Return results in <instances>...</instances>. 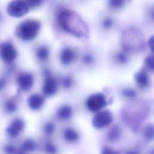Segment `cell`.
Instances as JSON below:
<instances>
[{
  "label": "cell",
  "instance_id": "36",
  "mask_svg": "<svg viewBox=\"0 0 154 154\" xmlns=\"http://www.w3.org/2000/svg\"><path fill=\"white\" fill-rule=\"evenodd\" d=\"M19 154H25V153H19Z\"/></svg>",
  "mask_w": 154,
  "mask_h": 154
},
{
  "label": "cell",
  "instance_id": "4",
  "mask_svg": "<svg viewBox=\"0 0 154 154\" xmlns=\"http://www.w3.org/2000/svg\"><path fill=\"white\" fill-rule=\"evenodd\" d=\"M29 8L23 0H12L7 7V13L10 16L16 18L21 17L26 14Z\"/></svg>",
  "mask_w": 154,
  "mask_h": 154
},
{
  "label": "cell",
  "instance_id": "16",
  "mask_svg": "<svg viewBox=\"0 0 154 154\" xmlns=\"http://www.w3.org/2000/svg\"><path fill=\"white\" fill-rule=\"evenodd\" d=\"M49 56V49L46 46H40L36 50V57L40 61H45Z\"/></svg>",
  "mask_w": 154,
  "mask_h": 154
},
{
  "label": "cell",
  "instance_id": "33",
  "mask_svg": "<svg viewBox=\"0 0 154 154\" xmlns=\"http://www.w3.org/2000/svg\"><path fill=\"white\" fill-rule=\"evenodd\" d=\"M147 45L149 47V48L152 50V51H153V37L152 36L148 40L147 42Z\"/></svg>",
  "mask_w": 154,
  "mask_h": 154
},
{
  "label": "cell",
  "instance_id": "13",
  "mask_svg": "<svg viewBox=\"0 0 154 154\" xmlns=\"http://www.w3.org/2000/svg\"><path fill=\"white\" fill-rule=\"evenodd\" d=\"M44 97L38 94H33L28 99V105L32 110H38L43 105Z\"/></svg>",
  "mask_w": 154,
  "mask_h": 154
},
{
  "label": "cell",
  "instance_id": "14",
  "mask_svg": "<svg viewBox=\"0 0 154 154\" xmlns=\"http://www.w3.org/2000/svg\"><path fill=\"white\" fill-rule=\"evenodd\" d=\"M57 115L61 119H69L72 115V107L69 105H63L61 106L58 109Z\"/></svg>",
  "mask_w": 154,
  "mask_h": 154
},
{
  "label": "cell",
  "instance_id": "28",
  "mask_svg": "<svg viewBox=\"0 0 154 154\" xmlns=\"http://www.w3.org/2000/svg\"><path fill=\"white\" fill-rule=\"evenodd\" d=\"M45 149L48 154H55L57 152V149L55 146L50 143H48L45 144Z\"/></svg>",
  "mask_w": 154,
  "mask_h": 154
},
{
  "label": "cell",
  "instance_id": "20",
  "mask_svg": "<svg viewBox=\"0 0 154 154\" xmlns=\"http://www.w3.org/2000/svg\"><path fill=\"white\" fill-rule=\"evenodd\" d=\"M35 143L31 139L26 140L22 145V150L26 152H32L35 149Z\"/></svg>",
  "mask_w": 154,
  "mask_h": 154
},
{
  "label": "cell",
  "instance_id": "21",
  "mask_svg": "<svg viewBox=\"0 0 154 154\" xmlns=\"http://www.w3.org/2000/svg\"><path fill=\"white\" fill-rule=\"evenodd\" d=\"M17 107L16 101L13 98L8 99L5 103V109L8 112H14L17 109Z\"/></svg>",
  "mask_w": 154,
  "mask_h": 154
},
{
  "label": "cell",
  "instance_id": "3",
  "mask_svg": "<svg viewBox=\"0 0 154 154\" xmlns=\"http://www.w3.org/2000/svg\"><path fill=\"white\" fill-rule=\"evenodd\" d=\"M123 48L126 52L140 51L144 46V40L140 32L129 29L125 32L123 39Z\"/></svg>",
  "mask_w": 154,
  "mask_h": 154
},
{
  "label": "cell",
  "instance_id": "12",
  "mask_svg": "<svg viewBox=\"0 0 154 154\" xmlns=\"http://www.w3.org/2000/svg\"><path fill=\"white\" fill-rule=\"evenodd\" d=\"M134 79L139 87L145 88L149 84V76L145 68H142L134 75Z\"/></svg>",
  "mask_w": 154,
  "mask_h": 154
},
{
  "label": "cell",
  "instance_id": "29",
  "mask_svg": "<svg viewBox=\"0 0 154 154\" xmlns=\"http://www.w3.org/2000/svg\"><path fill=\"white\" fill-rule=\"evenodd\" d=\"M122 94L128 98H134L136 96V92L131 88H125L122 91Z\"/></svg>",
  "mask_w": 154,
  "mask_h": 154
},
{
  "label": "cell",
  "instance_id": "11",
  "mask_svg": "<svg viewBox=\"0 0 154 154\" xmlns=\"http://www.w3.org/2000/svg\"><path fill=\"white\" fill-rule=\"evenodd\" d=\"M75 58L76 53L71 47H64L60 52V60L61 64L63 65H70L73 62Z\"/></svg>",
  "mask_w": 154,
  "mask_h": 154
},
{
  "label": "cell",
  "instance_id": "8",
  "mask_svg": "<svg viewBox=\"0 0 154 154\" xmlns=\"http://www.w3.org/2000/svg\"><path fill=\"white\" fill-rule=\"evenodd\" d=\"M16 82L19 88L24 91H28L34 84V76L28 72H20L16 77Z\"/></svg>",
  "mask_w": 154,
  "mask_h": 154
},
{
  "label": "cell",
  "instance_id": "15",
  "mask_svg": "<svg viewBox=\"0 0 154 154\" xmlns=\"http://www.w3.org/2000/svg\"><path fill=\"white\" fill-rule=\"evenodd\" d=\"M63 135L65 140L70 143L77 141L79 138V135L77 131L72 128H67L65 129Z\"/></svg>",
  "mask_w": 154,
  "mask_h": 154
},
{
  "label": "cell",
  "instance_id": "7",
  "mask_svg": "<svg viewBox=\"0 0 154 154\" xmlns=\"http://www.w3.org/2000/svg\"><path fill=\"white\" fill-rule=\"evenodd\" d=\"M113 117L109 110H100L96 112L92 119V125L96 129H102L108 126L112 122Z\"/></svg>",
  "mask_w": 154,
  "mask_h": 154
},
{
  "label": "cell",
  "instance_id": "23",
  "mask_svg": "<svg viewBox=\"0 0 154 154\" xmlns=\"http://www.w3.org/2000/svg\"><path fill=\"white\" fill-rule=\"evenodd\" d=\"M144 65L146 67L150 72H153L154 70V58L153 56L149 55L147 56L144 61Z\"/></svg>",
  "mask_w": 154,
  "mask_h": 154
},
{
  "label": "cell",
  "instance_id": "27",
  "mask_svg": "<svg viewBox=\"0 0 154 154\" xmlns=\"http://www.w3.org/2000/svg\"><path fill=\"white\" fill-rule=\"evenodd\" d=\"M29 8H35L40 7L43 2V0H23Z\"/></svg>",
  "mask_w": 154,
  "mask_h": 154
},
{
  "label": "cell",
  "instance_id": "1",
  "mask_svg": "<svg viewBox=\"0 0 154 154\" xmlns=\"http://www.w3.org/2000/svg\"><path fill=\"white\" fill-rule=\"evenodd\" d=\"M58 23L61 28L76 38H87L88 28L85 22L75 11L64 9L58 14Z\"/></svg>",
  "mask_w": 154,
  "mask_h": 154
},
{
  "label": "cell",
  "instance_id": "35",
  "mask_svg": "<svg viewBox=\"0 0 154 154\" xmlns=\"http://www.w3.org/2000/svg\"><path fill=\"white\" fill-rule=\"evenodd\" d=\"M125 154H138L137 152L135 150H129Z\"/></svg>",
  "mask_w": 154,
  "mask_h": 154
},
{
  "label": "cell",
  "instance_id": "34",
  "mask_svg": "<svg viewBox=\"0 0 154 154\" xmlns=\"http://www.w3.org/2000/svg\"><path fill=\"white\" fill-rule=\"evenodd\" d=\"M6 81L4 78H0V91H1L6 85Z\"/></svg>",
  "mask_w": 154,
  "mask_h": 154
},
{
  "label": "cell",
  "instance_id": "18",
  "mask_svg": "<svg viewBox=\"0 0 154 154\" xmlns=\"http://www.w3.org/2000/svg\"><path fill=\"white\" fill-rule=\"evenodd\" d=\"M130 0H108V6L113 10H119L123 7Z\"/></svg>",
  "mask_w": 154,
  "mask_h": 154
},
{
  "label": "cell",
  "instance_id": "19",
  "mask_svg": "<svg viewBox=\"0 0 154 154\" xmlns=\"http://www.w3.org/2000/svg\"><path fill=\"white\" fill-rule=\"evenodd\" d=\"M121 135L120 129L117 126L112 127L108 133L107 137L111 141H116L118 140Z\"/></svg>",
  "mask_w": 154,
  "mask_h": 154
},
{
  "label": "cell",
  "instance_id": "32",
  "mask_svg": "<svg viewBox=\"0 0 154 154\" xmlns=\"http://www.w3.org/2000/svg\"><path fill=\"white\" fill-rule=\"evenodd\" d=\"M101 154H119V153L109 147H105L102 149Z\"/></svg>",
  "mask_w": 154,
  "mask_h": 154
},
{
  "label": "cell",
  "instance_id": "2",
  "mask_svg": "<svg viewBox=\"0 0 154 154\" xmlns=\"http://www.w3.org/2000/svg\"><path fill=\"white\" fill-rule=\"evenodd\" d=\"M41 23L35 19H26L20 22L16 27V35L23 41H31L38 35Z\"/></svg>",
  "mask_w": 154,
  "mask_h": 154
},
{
  "label": "cell",
  "instance_id": "22",
  "mask_svg": "<svg viewBox=\"0 0 154 154\" xmlns=\"http://www.w3.org/2000/svg\"><path fill=\"white\" fill-rule=\"evenodd\" d=\"M143 135L146 139L152 140L153 138V126L152 125H149L144 129Z\"/></svg>",
  "mask_w": 154,
  "mask_h": 154
},
{
  "label": "cell",
  "instance_id": "6",
  "mask_svg": "<svg viewBox=\"0 0 154 154\" xmlns=\"http://www.w3.org/2000/svg\"><path fill=\"white\" fill-rule=\"evenodd\" d=\"M17 57V52L10 42H3L0 45V57L2 61L8 64L14 62Z\"/></svg>",
  "mask_w": 154,
  "mask_h": 154
},
{
  "label": "cell",
  "instance_id": "30",
  "mask_svg": "<svg viewBox=\"0 0 154 154\" xmlns=\"http://www.w3.org/2000/svg\"><path fill=\"white\" fill-rule=\"evenodd\" d=\"M55 129V126L53 123H48L44 126V131L47 134H52Z\"/></svg>",
  "mask_w": 154,
  "mask_h": 154
},
{
  "label": "cell",
  "instance_id": "31",
  "mask_svg": "<svg viewBox=\"0 0 154 154\" xmlns=\"http://www.w3.org/2000/svg\"><path fill=\"white\" fill-rule=\"evenodd\" d=\"M4 150L7 154H14L16 152V148L11 145H7L4 148Z\"/></svg>",
  "mask_w": 154,
  "mask_h": 154
},
{
  "label": "cell",
  "instance_id": "9",
  "mask_svg": "<svg viewBox=\"0 0 154 154\" xmlns=\"http://www.w3.org/2000/svg\"><path fill=\"white\" fill-rule=\"evenodd\" d=\"M58 89V84L56 79L51 75L46 76L44 81L42 91L46 96H51L54 95Z\"/></svg>",
  "mask_w": 154,
  "mask_h": 154
},
{
  "label": "cell",
  "instance_id": "17",
  "mask_svg": "<svg viewBox=\"0 0 154 154\" xmlns=\"http://www.w3.org/2000/svg\"><path fill=\"white\" fill-rule=\"evenodd\" d=\"M129 60L128 52L126 51L118 52L114 55V60L116 63L118 64L123 65L126 64Z\"/></svg>",
  "mask_w": 154,
  "mask_h": 154
},
{
  "label": "cell",
  "instance_id": "5",
  "mask_svg": "<svg viewBox=\"0 0 154 154\" xmlns=\"http://www.w3.org/2000/svg\"><path fill=\"white\" fill-rule=\"evenodd\" d=\"M87 109L93 112H97L102 109L106 104L105 96L102 93H93L88 96L86 100Z\"/></svg>",
  "mask_w": 154,
  "mask_h": 154
},
{
  "label": "cell",
  "instance_id": "26",
  "mask_svg": "<svg viewBox=\"0 0 154 154\" xmlns=\"http://www.w3.org/2000/svg\"><path fill=\"white\" fill-rule=\"evenodd\" d=\"M73 83V79L70 76L67 75L64 76V78L61 80V84L62 86L64 88H70Z\"/></svg>",
  "mask_w": 154,
  "mask_h": 154
},
{
  "label": "cell",
  "instance_id": "25",
  "mask_svg": "<svg viewBox=\"0 0 154 154\" xmlns=\"http://www.w3.org/2000/svg\"><path fill=\"white\" fill-rule=\"evenodd\" d=\"M82 62L86 66H91L94 62V56L90 53H85L82 58Z\"/></svg>",
  "mask_w": 154,
  "mask_h": 154
},
{
  "label": "cell",
  "instance_id": "24",
  "mask_svg": "<svg viewBox=\"0 0 154 154\" xmlns=\"http://www.w3.org/2000/svg\"><path fill=\"white\" fill-rule=\"evenodd\" d=\"M101 25L102 28H103L104 29H106V30L109 29L114 25V20L111 17H105L102 20Z\"/></svg>",
  "mask_w": 154,
  "mask_h": 154
},
{
  "label": "cell",
  "instance_id": "10",
  "mask_svg": "<svg viewBox=\"0 0 154 154\" xmlns=\"http://www.w3.org/2000/svg\"><path fill=\"white\" fill-rule=\"evenodd\" d=\"M25 123L20 119H14L7 127L6 132L7 134L11 137H16L23 130Z\"/></svg>",
  "mask_w": 154,
  "mask_h": 154
}]
</instances>
